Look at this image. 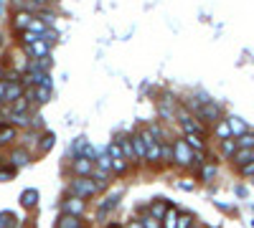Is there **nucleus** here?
Listing matches in <instances>:
<instances>
[{
  "label": "nucleus",
  "mask_w": 254,
  "mask_h": 228,
  "mask_svg": "<svg viewBox=\"0 0 254 228\" xmlns=\"http://www.w3.org/2000/svg\"><path fill=\"white\" fill-rule=\"evenodd\" d=\"M69 195H76L81 200H92L102 193V188L92 180V178H69V188H66Z\"/></svg>",
  "instance_id": "f257e3e1"
},
{
  "label": "nucleus",
  "mask_w": 254,
  "mask_h": 228,
  "mask_svg": "<svg viewBox=\"0 0 254 228\" xmlns=\"http://www.w3.org/2000/svg\"><path fill=\"white\" fill-rule=\"evenodd\" d=\"M203 124H211V127H214V124H219L221 119H224V107L219 104V101H206V104H201V109H198V114H196Z\"/></svg>",
  "instance_id": "f03ea898"
},
{
  "label": "nucleus",
  "mask_w": 254,
  "mask_h": 228,
  "mask_svg": "<svg viewBox=\"0 0 254 228\" xmlns=\"http://www.w3.org/2000/svg\"><path fill=\"white\" fill-rule=\"evenodd\" d=\"M31 162H33V152L28 147H23V144H13L10 152H8V165L10 168L20 170V168H26V165H31Z\"/></svg>",
  "instance_id": "7ed1b4c3"
},
{
  "label": "nucleus",
  "mask_w": 254,
  "mask_h": 228,
  "mask_svg": "<svg viewBox=\"0 0 254 228\" xmlns=\"http://www.w3.org/2000/svg\"><path fill=\"white\" fill-rule=\"evenodd\" d=\"M190 157H193V150L186 144V139L176 137L173 139V165L176 168H190Z\"/></svg>",
  "instance_id": "20e7f679"
},
{
  "label": "nucleus",
  "mask_w": 254,
  "mask_h": 228,
  "mask_svg": "<svg viewBox=\"0 0 254 228\" xmlns=\"http://www.w3.org/2000/svg\"><path fill=\"white\" fill-rule=\"evenodd\" d=\"M120 200H122V190H115V193H110V195H104V198L97 203V218L104 221L110 213H115V211L120 208Z\"/></svg>",
  "instance_id": "39448f33"
},
{
  "label": "nucleus",
  "mask_w": 254,
  "mask_h": 228,
  "mask_svg": "<svg viewBox=\"0 0 254 228\" xmlns=\"http://www.w3.org/2000/svg\"><path fill=\"white\" fill-rule=\"evenodd\" d=\"M61 213H69V216L84 218V213H87V200H81V198L66 193V195L61 198Z\"/></svg>",
  "instance_id": "423d86ee"
},
{
  "label": "nucleus",
  "mask_w": 254,
  "mask_h": 228,
  "mask_svg": "<svg viewBox=\"0 0 254 228\" xmlns=\"http://www.w3.org/2000/svg\"><path fill=\"white\" fill-rule=\"evenodd\" d=\"M18 137H20V130H15L8 119H0V150L18 144Z\"/></svg>",
  "instance_id": "0eeeda50"
},
{
  "label": "nucleus",
  "mask_w": 254,
  "mask_h": 228,
  "mask_svg": "<svg viewBox=\"0 0 254 228\" xmlns=\"http://www.w3.org/2000/svg\"><path fill=\"white\" fill-rule=\"evenodd\" d=\"M97 165L87 157H74L71 160V178H92Z\"/></svg>",
  "instance_id": "6e6552de"
},
{
  "label": "nucleus",
  "mask_w": 254,
  "mask_h": 228,
  "mask_svg": "<svg viewBox=\"0 0 254 228\" xmlns=\"http://www.w3.org/2000/svg\"><path fill=\"white\" fill-rule=\"evenodd\" d=\"M23 51H26L28 58H33V61H36V58H46V56H51V46L46 44V41H41V38L33 41L31 46H23Z\"/></svg>",
  "instance_id": "1a4fd4ad"
},
{
  "label": "nucleus",
  "mask_w": 254,
  "mask_h": 228,
  "mask_svg": "<svg viewBox=\"0 0 254 228\" xmlns=\"http://www.w3.org/2000/svg\"><path fill=\"white\" fill-rule=\"evenodd\" d=\"M26 94V87L23 84H20V81H18V84H8V81H5V96H3V104H15V101L20 99V96H23Z\"/></svg>",
  "instance_id": "9d476101"
},
{
  "label": "nucleus",
  "mask_w": 254,
  "mask_h": 228,
  "mask_svg": "<svg viewBox=\"0 0 254 228\" xmlns=\"http://www.w3.org/2000/svg\"><path fill=\"white\" fill-rule=\"evenodd\" d=\"M54 144H56V135L51 132V130H44L38 135V144H36V150L41 152V155H49L51 150H54Z\"/></svg>",
  "instance_id": "9b49d317"
},
{
  "label": "nucleus",
  "mask_w": 254,
  "mask_h": 228,
  "mask_svg": "<svg viewBox=\"0 0 254 228\" xmlns=\"http://www.w3.org/2000/svg\"><path fill=\"white\" fill-rule=\"evenodd\" d=\"M20 205H23L26 211H36L38 208V200H41V193L36 190V188H26L23 193H20Z\"/></svg>",
  "instance_id": "f8f14e48"
},
{
  "label": "nucleus",
  "mask_w": 254,
  "mask_h": 228,
  "mask_svg": "<svg viewBox=\"0 0 254 228\" xmlns=\"http://www.w3.org/2000/svg\"><path fill=\"white\" fill-rule=\"evenodd\" d=\"M56 228H87V221L79 218V216L59 213V218H56Z\"/></svg>",
  "instance_id": "ddd939ff"
},
{
  "label": "nucleus",
  "mask_w": 254,
  "mask_h": 228,
  "mask_svg": "<svg viewBox=\"0 0 254 228\" xmlns=\"http://www.w3.org/2000/svg\"><path fill=\"white\" fill-rule=\"evenodd\" d=\"M31 20H33V13H28V10H15L10 23H13V28H15V31H20V33H23V31H28Z\"/></svg>",
  "instance_id": "4468645a"
},
{
  "label": "nucleus",
  "mask_w": 254,
  "mask_h": 228,
  "mask_svg": "<svg viewBox=\"0 0 254 228\" xmlns=\"http://www.w3.org/2000/svg\"><path fill=\"white\" fill-rule=\"evenodd\" d=\"M117 142H120V147H122V152H125V160L130 162V165H137L135 147H132V135H122V137H117Z\"/></svg>",
  "instance_id": "2eb2a0df"
},
{
  "label": "nucleus",
  "mask_w": 254,
  "mask_h": 228,
  "mask_svg": "<svg viewBox=\"0 0 254 228\" xmlns=\"http://www.w3.org/2000/svg\"><path fill=\"white\" fill-rule=\"evenodd\" d=\"M216 178H219V162H211V160H208L203 168L198 170V180L208 185V182H214Z\"/></svg>",
  "instance_id": "dca6fc26"
},
{
  "label": "nucleus",
  "mask_w": 254,
  "mask_h": 228,
  "mask_svg": "<svg viewBox=\"0 0 254 228\" xmlns=\"http://www.w3.org/2000/svg\"><path fill=\"white\" fill-rule=\"evenodd\" d=\"M51 94H54V87H51V84L33 87V101H36V104H49V101H51Z\"/></svg>",
  "instance_id": "f3484780"
},
{
  "label": "nucleus",
  "mask_w": 254,
  "mask_h": 228,
  "mask_svg": "<svg viewBox=\"0 0 254 228\" xmlns=\"http://www.w3.org/2000/svg\"><path fill=\"white\" fill-rule=\"evenodd\" d=\"M219 152H221V157H224V160H234V155L239 152V144H237V139L231 137V139L219 142Z\"/></svg>",
  "instance_id": "a211bd4d"
},
{
  "label": "nucleus",
  "mask_w": 254,
  "mask_h": 228,
  "mask_svg": "<svg viewBox=\"0 0 254 228\" xmlns=\"http://www.w3.org/2000/svg\"><path fill=\"white\" fill-rule=\"evenodd\" d=\"M165 211H168V203H165L163 198H155L150 205H147V216H153L155 221H163Z\"/></svg>",
  "instance_id": "6ab92c4d"
},
{
  "label": "nucleus",
  "mask_w": 254,
  "mask_h": 228,
  "mask_svg": "<svg viewBox=\"0 0 254 228\" xmlns=\"http://www.w3.org/2000/svg\"><path fill=\"white\" fill-rule=\"evenodd\" d=\"M183 139L193 152H206V137L203 135H183Z\"/></svg>",
  "instance_id": "aec40b11"
},
{
  "label": "nucleus",
  "mask_w": 254,
  "mask_h": 228,
  "mask_svg": "<svg viewBox=\"0 0 254 228\" xmlns=\"http://www.w3.org/2000/svg\"><path fill=\"white\" fill-rule=\"evenodd\" d=\"M173 165V142L160 144V168H171Z\"/></svg>",
  "instance_id": "412c9836"
},
{
  "label": "nucleus",
  "mask_w": 254,
  "mask_h": 228,
  "mask_svg": "<svg viewBox=\"0 0 254 228\" xmlns=\"http://www.w3.org/2000/svg\"><path fill=\"white\" fill-rule=\"evenodd\" d=\"M160 144L147 147V155H145V165H150V168H155V170H160Z\"/></svg>",
  "instance_id": "4be33fe9"
},
{
  "label": "nucleus",
  "mask_w": 254,
  "mask_h": 228,
  "mask_svg": "<svg viewBox=\"0 0 254 228\" xmlns=\"http://www.w3.org/2000/svg\"><path fill=\"white\" fill-rule=\"evenodd\" d=\"M214 137H216L219 142H224V139H231V137H234V135H231V127H229L226 117H224L219 124H214Z\"/></svg>",
  "instance_id": "5701e85b"
},
{
  "label": "nucleus",
  "mask_w": 254,
  "mask_h": 228,
  "mask_svg": "<svg viewBox=\"0 0 254 228\" xmlns=\"http://www.w3.org/2000/svg\"><path fill=\"white\" fill-rule=\"evenodd\" d=\"M226 122H229V127H231V135H234V139L242 137L244 132H249V127L244 124V119H239V117H226Z\"/></svg>",
  "instance_id": "b1692460"
},
{
  "label": "nucleus",
  "mask_w": 254,
  "mask_h": 228,
  "mask_svg": "<svg viewBox=\"0 0 254 228\" xmlns=\"http://www.w3.org/2000/svg\"><path fill=\"white\" fill-rule=\"evenodd\" d=\"M160 228H178V211L173 208V205H168V211L160 221Z\"/></svg>",
  "instance_id": "393cba45"
},
{
  "label": "nucleus",
  "mask_w": 254,
  "mask_h": 228,
  "mask_svg": "<svg viewBox=\"0 0 254 228\" xmlns=\"http://www.w3.org/2000/svg\"><path fill=\"white\" fill-rule=\"evenodd\" d=\"M132 147H135V157H137V165H145V155H147V147H145V142L140 139V135H137V132L132 135Z\"/></svg>",
  "instance_id": "a878e982"
},
{
  "label": "nucleus",
  "mask_w": 254,
  "mask_h": 228,
  "mask_svg": "<svg viewBox=\"0 0 254 228\" xmlns=\"http://www.w3.org/2000/svg\"><path fill=\"white\" fill-rule=\"evenodd\" d=\"M87 137H76L74 142H71V150H69V155H71V160L74 157H84V150H87Z\"/></svg>",
  "instance_id": "bb28decb"
},
{
  "label": "nucleus",
  "mask_w": 254,
  "mask_h": 228,
  "mask_svg": "<svg viewBox=\"0 0 254 228\" xmlns=\"http://www.w3.org/2000/svg\"><path fill=\"white\" fill-rule=\"evenodd\" d=\"M237 165V168H244V165H249V162H254V150H239L237 155H234V160H231Z\"/></svg>",
  "instance_id": "cd10ccee"
},
{
  "label": "nucleus",
  "mask_w": 254,
  "mask_h": 228,
  "mask_svg": "<svg viewBox=\"0 0 254 228\" xmlns=\"http://www.w3.org/2000/svg\"><path fill=\"white\" fill-rule=\"evenodd\" d=\"M97 170L112 173V157L107 155V147H104V150H99V157H97Z\"/></svg>",
  "instance_id": "c85d7f7f"
},
{
  "label": "nucleus",
  "mask_w": 254,
  "mask_h": 228,
  "mask_svg": "<svg viewBox=\"0 0 254 228\" xmlns=\"http://www.w3.org/2000/svg\"><path fill=\"white\" fill-rule=\"evenodd\" d=\"M18 144H23V147L31 150V144H38V132L33 135V130H23L20 137H18Z\"/></svg>",
  "instance_id": "c756f323"
},
{
  "label": "nucleus",
  "mask_w": 254,
  "mask_h": 228,
  "mask_svg": "<svg viewBox=\"0 0 254 228\" xmlns=\"http://www.w3.org/2000/svg\"><path fill=\"white\" fill-rule=\"evenodd\" d=\"M110 175H112V173H104V170H97V168H94L92 180H94V182L99 185V188L104 190V188H110V182H112V180H110Z\"/></svg>",
  "instance_id": "7c9ffc66"
},
{
  "label": "nucleus",
  "mask_w": 254,
  "mask_h": 228,
  "mask_svg": "<svg viewBox=\"0 0 254 228\" xmlns=\"http://www.w3.org/2000/svg\"><path fill=\"white\" fill-rule=\"evenodd\" d=\"M237 144H239V150H254V132H244L242 137H237Z\"/></svg>",
  "instance_id": "2f4dec72"
},
{
  "label": "nucleus",
  "mask_w": 254,
  "mask_h": 228,
  "mask_svg": "<svg viewBox=\"0 0 254 228\" xmlns=\"http://www.w3.org/2000/svg\"><path fill=\"white\" fill-rule=\"evenodd\" d=\"M18 226V218L13 211H3L0 213V228H15Z\"/></svg>",
  "instance_id": "473e14b6"
},
{
  "label": "nucleus",
  "mask_w": 254,
  "mask_h": 228,
  "mask_svg": "<svg viewBox=\"0 0 254 228\" xmlns=\"http://www.w3.org/2000/svg\"><path fill=\"white\" fill-rule=\"evenodd\" d=\"M107 155L112 157V162L115 160H125V152H122V147H120V142H117V137L107 144Z\"/></svg>",
  "instance_id": "72a5a7b5"
},
{
  "label": "nucleus",
  "mask_w": 254,
  "mask_h": 228,
  "mask_svg": "<svg viewBox=\"0 0 254 228\" xmlns=\"http://www.w3.org/2000/svg\"><path fill=\"white\" fill-rule=\"evenodd\" d=\"M28 31H31V33H36V36L41 38V36H44V33L49 31V26L44 23V20H38V18L33 15V20H31V26H28Z\"/></svg>",
  "instance_id": "f704fd0d"
},
{
  "label": "nucleus",
  "mask_w": 254,
  "mask_h": 228,
  "mask_svg": "<svg viewBox=\"0 0 254 228\" xmlns=\"http://www.w3.org/2000/svg\"><path fill=\"white\" fill-rule=\"evenodd\" d=\"M178 228H196V216L193 213H178Z\"/></svg>",
  "instance_id": "c9c22d12"
},
{
  "label": "nucleus",
  "mask_w": 254,
  "mask_h": 228,
  "mask_svg": "<svg viewBox=\"0 0 254 228\" xmlns=\"http://www.w3.org/2000/svg\"><path fill=\"white\" fill-rule=\"evenodd\" d=\"M36 18H38V20H44V23H46L49 28H51V26L56 23V13H54V10H49V8L38 10V13H36Z\"/></svg>",
  "instance_id": "e433bc0d"
},
{
  "label": "nucleus",
  "mask_w": 254,
  "mask_h": 228,
  "mask_svg": "<svg viewBox=\"0 0 254 228\" xmlns=\"http://www.w3.org/2000/svg\"><path fill=\"white\" fill-rule=\"evenodd\" d=\"M176 185H178L181 190H196L198 182H196L193 178H181V180H176Z\"/></svg>",
  "instance_id": "4c0bfd02"
},
{
  "label": "nucleus",
  "mask_w": 254,
  "mask_h": 228,
  "mask_svg": "<svg viewBox=\"0 0 254 228\" xmlns=\"http://www.w3.org/2000/svg\"><path fill=\"white\" fill-rule=\"evenodd\" d=\"M15 168H10V165H8V168H0V182H10V180H15Z\"/></svg>",
  "instance_id": "58836bf2"
},
{
  "label": "nucleus",
  "mask_w": 254,
  "mask_h": 228,
  "mask_svg": "<svg viewBox=\"0 0 254 228\" xmlns=\"http://www.w3.org/2000/svg\"><path fill=\"white\" fill-rule=\"evenodd\" d=\"M84 157H87V160H92V162L97 165V157H99V150L94 147V144H87V150H84Z\"/></svg>",
  "instance_id": "ea45409f"
},
{
  "label": "nucleus",
  "mask_w": 254,
  "mask_h": 228,
  "mask_svg": "<svg viewBox=\"0 0 254 228\" xmlns=\"http://www.w3.org/2000/svg\"><path fill=\"white\" fill-rule=\"evenodd\" d=\"M140 221H142V228H160V221H155L153 216H147V213H145Z\"/></svg>",
  "instance_id": "a19ab883"
},
{
  "label": "nucleus",
  "mask_w": 254,
  "mask_h": 228,
  "mask_svg": "<svg viewBox=\"0 0 254 228\" xmlns=\"http://www.w3.org/2000/svg\"><path fill=\"white\" fill-rule=\"evenodd\" d=\"M41 41H46V44H49V46H54V44H56V41H59V33L49 28V31H46L44 36H41Z\"/></svg>",
  "instance_id": "79ce46f5"
},
{
  "label": "nucleus",
  "mask_w": 254,
  "mask_h": 228,
  "mask_svg": "<svg viewBox=\"0 0 254 228\" xmlns=\"http://www.w3.org/2000/svg\"><path fill=\"white\" fill-rule=\"evenodd\" d=\"M31 130H44V117L41 114H31Z\"/></svg>",
  "instance_id": "37998d69"
},
{
  "label": "nucleus",
  "mask_w": 254,
  "mask_h": 228,
  "mask_svg": "<svg viewBox=\"0 0 254 228\" xmlns=\"http://www.w3.org/2000/svg\"><path fill=\"white\" fill-rule=\"evenodd\" d=\"M239 173H242L244 178H254V162H249V165H244V168H239Z\"/></svg>",
  "instance_id": "c03bdc74"
},
{
  "label": "nucleus",
  "mask_w": 254,
  "mask_h": 228,
  "mask_svg": "<svg viewBox=\"0 0 254 228\" xmlns=\"http://www.w3.org/2000/svg\"><path fill=\"white\" fill-rule=\"evenodd\" d=\"M125 228H142V221L132 218V221H127V223H125Z\"/></svg>",
  "instance_id": "a18cd8bd"
},
{
  "label": "nucleus",
  "mask_w": 254,
  "mask_h": 228,
  "mask_svg": "<svg viewBox=\"0 0 254 228\" xmlns=\"http://www.w3.org/2000/svg\"><path fill=\"white\" fill-rule=\"evenodd\" d=\"M5 74H8V69H5L3 61H0V81H5Z\"/></svg>",
  "instance_id": "49530a36"
},
{
  "label": "nucleus",
  "mask_w": 254,
  "mask_h": 228,
  "mask_svg": "<svg viewBox=\"0 0 254 228\" xmlns=\"http://www.w3.org/2000/svg\"><path fill=\"white\" fill-rule=\"evenodd\" d=\"M237 195H239V198L247 195V188H244V185H237Z\"/></svg>",
  "instance_id": "de8ad7c7"
},
{
  "label": "nucleus",
  "mask_w": 254,
  "mask_h": 228,
  "mask_svg": "<svg viewBox=\"0 0 254 228\" xmlns=\"http://www.w3.org/2000/svg\"><path fill=\"white\" fill-rule=\"evenodd\" d=\"M3 96H5V81H0V104H3Z\"/></svg>",
  "instance_id": "09e8293b"
},
{
  "label": "nucleus",
  "mask_w": 254,
  "mask_h": 228,
  "mask_svg": "<svg viewBox=\"0 0 254 228\" xmlns=\"http://www.w3.org/2000/svg\"><path fill=\"white\" fill-rule=\"evenodd\" d=\"M5 162H8V160L3 157V152H0V168H5Z\"/></svg>",
  "instance_id": "8fccbe9b"
},
{
  "label": "nucleus",
  "mask_w": 254,
  "mask_h": 228,
  "mask_svg": "<svg viewBox=\"0 0 254 228\" xmlns=\"http://www.w3.org/2000/svg\"><path fill=\"white\" fill-rule=\"evenodd\" d=\"M5 13V3H3V0H0V15H3Z\"/></svg>",
  "instance_id": "3c124183"
},
{
  "label": "nucleus",
  "mask_w": 254,
  "mask_h": 228,
  "mask_svg": "<svg viewBox=\"0 0 254 228\" xmlns=\"http://www.w3.org/2000/svg\"><path fill=\"white\" fill-rule=\"evenodd\" d=\"M107 228H122L120 223H107Z\"/></svg>",
  "instance_id": "603ef678"
},
{
  "label": "nucleus",
  "mask_w": 254,
  "mask_h": 228,
  "mask_svg": "<svg viewBox=\"0 0 254 228\" xmlns=\"http://www.w3.org/2000/svg\"><path fill=\"white\" fill-rule=\"evenodd\" d=\"M0 46H3V36H0Z\"/></svg>",
  "instance_id": "864d4df0"
},
{
  "label": "nucleus",
  "mask_w": 254,
  "mask_h": 228,
  "mask_svg": "<svg viewBox=\"0 0 254 228\" xmlns=\"http://www.w3.org/2000/svg\"><path fill=\"white\" fill-rule=\"evenodd\" d=\"M252 182H254V178H252Z\"/></svg>",
  "instance_id": "5fc2aeb1"
}]
</instances>
